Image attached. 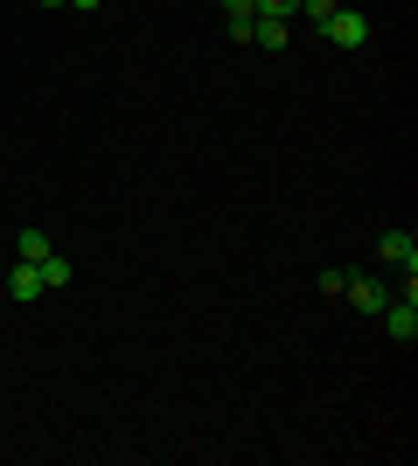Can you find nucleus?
<instances>
[{
	"mask_svg": "<svg viewBox=\"0 0 418 466\" xmlns=\"http://www.w3.org/2000/svg\"><path fill=\"white\" fill-rule=\"evenodd\" d=\"M321 35L335 42V49H349V56H356V49H370V15H362V7H349V0H342L335 15L321 21Z\"/></svg>",
	"mask_w": 418,
	"mask_h": 466,
	"instance_id": "f257e3e1",
	"label": "nucleus"
},
{
	"mask_svg": "<svg viewBox=\"0 0 418 466\" xmlns=\"http://www.w3.org/2000/svg\"><path fill=\"white\" fill-rule=\"evenodd\" d=\"M377 320H383V334H391V341H404V349L418 341V299H404V292H391V307H383Z\"/></svg>",
	"mask_w": 418,
	"mask_h": 466,
	"instance_id": "f03ea898",
	"label": "nucleus"
},
{
	"mask_svg": "<svg viewBox=\"0 0 418 466\" xmlns=\"http://www.w3.org/2000/svg\"><path fill=\"white\" fill-rule=\"evenodd\" d=\"M377 251H383V265H398V272H418V230H412V223L383 230V237H377Z\"/></svg>",
	"mask_w": 418,
	"mask_h": 466,
	"instance_id": "7ed1b4c3",
	"label": "nucleus"
},
{
	"mask_svg": "<svg viewBox=\"0 0 418 466\" xmlns=\"http://www.w3.org/2000/svg\"><path fill=\"white\" fill-rule=\"evenodd\" d=\"M7 299L15 307H28V299H42V272L28 265V258H15V272H7Z\"/></svg>",
	"mask_w": 418,
	"mask_h": 466,
	"instance_id": "20e7f679",
	"label": "nucleus"
},
{
	"mask_svg": "<svg viewBox=\"0 0 418 466\" xmlns=\"http://www.w3.org/2000/svg\"><path fill=\"white\" fill-rule=\"evenodd\" d=\"M286 42H293V21H259V15H251V49H265V56H279Z\"/></svg>",
	"mask_w": 418,
	"mask_h": 466,
	"instance_id": "39448f33",
	"label": "nucleus"
},
{
	"mask_svg": "<svg viewBox=\"0 0 418 466\" xmlns=\"http://www.w3.org/2000/svg\"><path fill=\"white\" fill-rule=\"evenodd\" d=\"M349 299H356V307L377 320V313L391 307V286H383V279H349Z\"/></svg>",
	"mask_w": 418,
	"mask_h": 466,
	"instance_id": "423d86ee",
	"label": "nucleus"
},
{
	"mask_svg": "<svg viewBox=\"0 0 418 466\" xmlns=\"http://www.w3.org/2000/svg\"><path fill=\"white\" fill-rule=\"evenodd\" d=\"M223 21H230V42H251V15H259V0H217Z\"/></svg>",
	"mask_w": 418,
	"mask_h": 466,
	"instance_id": "0eeeda50",
	"label": "nucleus"
},
{
	"mask_svg": "<svg viewBox=\"0 0 418 466\" xmlns=\"http://www.w3.org/2000/svg\"><path fill=\"white\" fill-rule=\"evenodd\" d=\"M36 272H42V292H63V286H70V258L49 251V258H36Z\"/></svg>",
	"mask_w": 418,
	"mask_h": 466,
	"instance_id": "6e6552de",
	"label": "nucleus"
},
{
	"mask_svg": "<svg viewBox=\"0 0 418 466\" xmlns=\"http://www.w3.org/2000/svg\"><path fill=\"white\" fill-rule=\"evenodd\" d=\"M49 251H56V244H49L42 230H21V237H15V258H28V265H36V258H49Z\"/></svg>",
	"mask_w": 418,
	"mask_h": 466,
	"instance_id": "1a4fd4ad",
	"label": "nucleus"
},
{
	"mask_svg": "<svg viewBox=\"0 0 418 466\" xmlns=\"http://www.w3.org/2000/svg\"><path fill=\"white\" fill-rule=\"evenodd\" d=\"M314 286L328 292V299H342V292H349V272H342V265H321V272H314Z\"/></svg>",
	"mask_w": 418,
	"mask_h": 466,
	"instance_id": "9d476101",
	"label": "nucleus"
},
{
	"mask_svg": "<svg viewBox=\"0 0 418 466\" xmlns=\"http://www.w3.org/2000/svg\"><path fill=\"white\" fill-rule=\"evenodd\" d=\"M300 0H259V21H293Z\"/></svg>",
	"mask_w": 418,
	"mask_h": 466,
	"instance_id": "9b49d317",
	"label": "nucleus"
},
{
	"mask_svg": "<svg viewBox=\"0 0 418 466\" xmlns=\"http://www.w3.org/2000/svg\"><path fill=\"white\" fill-rule=\"evenodd\" d=\"M335 7H342V0H300V15L314 21V28H321V21H328V15H335Z\"/></svg>",
	"mask_w": 418,
	"mask_h": 466,
	"instance_id": "f8f14e48",
	"label": "nucleus"
},
{
	"mask_svg": "<svg viewBox=\"0 0 418 466\" xmlns=\"http://www.w3.org/2000/svg\"><path fill=\"white\" fill-rule=\"evenodd\" d=\"M70 7H77V15H91V7H105V0H70Z\"/></svg>",
	"mask_w": 418,
	"mask_h": 466,
	"instance_id": "ddd939ff",
	"label": "nucleus"
},
{
	"mask_svg": "<svg viewBox=\"0 0 418 466\" xmlns=\"http://www.w3.org/2000/svg\"><path fill=\"white\" fill-rule=\"evenodd\" d=\"M42 7H70V0H42Z\"/></svg>",
	"mask_w": 418,
	"mask_h": 466,
	"instance_id": "4468645a",
	"label": "nucleus"
}]
</instances>
